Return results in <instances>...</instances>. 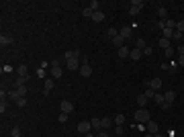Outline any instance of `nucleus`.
<instances>
[{
  "instance_id": "1",
  "label": "nucleus",
  "mask_w": 184,
  "mask_h": 137,
  "mask_svg": "<svg viewBox=\"0 0 184 137\" xmlns=\"http://www.w3.org/2000/svg\"><path fill=\"white\" fill-rule=\"evenodd\" d=\"M151 121V115L147 109H139V111H135V123H139V125H147Z\"/></svg>"
},
{
  "instance_id": "2",
  "label": "nucleus",
  "mask_w": 184,
  "mask_h": 137,
  "mask_svg": "<svg viewBox=\"0 0 184 137\" xmlns=\"http://www.w3.org/2000/svg\"><path fill=\"white\" fill-rule=\"evenodd\" d=\"M174 100H176V92H174V90H166V92H164V106H162V109L172 106Z\"/></svg>"
},
{
  "instance_id": "3",
  "label": "nucleus",
  "mask_w": 184,
  "mask_h": 137,
  "mask_svg": "<svg viewBox=\"0 0 184 137\" xmlns=\"http://www.w3.org/2000/svg\"><path fill=\"white\" fill-rule=\"evenodd\" d=\"M141 8H143V0H133V2H131V8H129V12L135 16V14H139V12H141Z\"/></svg>"
},
{
  "instance_id": "4",
  "label": "nucleus",
  "mask_w": 184,
  "mask_h": 137,
  "mask_svg": "<svg viewBox=\"0 0 184 137\" xmlns=\"http://www.w3.org/2000/svg\"><path fill=\"white\" fill-rule=\"evenodd\" d=\"M90 129H92L90 121H80V123H78V131L84 133V135H86V133H90Z\"/></svg>"
},
{
  "instance_id": "5",
  "label": "nucleus",
  "mask_w": 184,
  "mask_h": 137,
  "mask_svg": "<svg viewBox=\"0 0 184 137\" xmlns=\"http://www.w3.org/2000/svg\"><path fill=\"white\" fill-rule=\"evenodd\" d=\"M59 106H61V113H66V115H70L72 111H74V104L70 103V100H61Z\"/></svg>"
},
{
  "instance_id": "6",
  "label": "nucleus",
  "mask_w": 184,
  "mask_h": 137,
  "mask_svg": "<svg viewBox=\"0 0 184 137\" xmlns=\"http://www.w3.org/2000/svg\"><path fill=\"white\" fill-rule=\"evenodd\" d=\"M145 129H147V133H151V135H158V131H160V127H158L156 121H150V123L145 125Z\"/></svg>"
},
{
  "instance_id": "7",
  "label": "nucleus",
  "mask_w": 184,
  "mask_h": 137,
  "mask_svg": "<svg viewBox=\"0 0 184 137\" xmlns=\"http://www.w3.org/2000/svg\"><path fill=\"white\" fill-rule=\"evenodd\" d=\"M119 35L125 37V39H131V37H133V29H131V27H121V29H119Z\"/></svg>"
},
{
  "instance_id": "8",
  "label": "nucleus",
  "mask_w": 184,
  "mask_h": 137,
  "mask_svg": "<svg viewBox=\"0 0 184 137\" xmlns=\"http://www.w3.org/2000/svg\"><path fill=\"white\" fill-rule=\"evenodd\" d=\"M66 66H68V70H72V72H74V70H80V61H78V59H66Z\"/></svg>"
},
{
  "instance_id": "9",
  "label": "nucleus",
  "mask_w": 184,
  "mask_h": 137,
  "mask_svg": "<svg viewBox=\"0 0 184 137\" xmlns=\"http://www.w3.org/2000/svg\"><path fill=\"white\" fill-rule=\"evenodd\" d=\"M80 74L84 76V78L92 76V68H90V64H82V66H80Z\"/></svg>"
},
{
  "instance_id": "10",
  "label": "nucleus",
  "mask_w": 184,
  "mask_h": 137,
  "mask_svg": "<svg viewBox=\"0 0 184 137\" xmlns=\"http://www.w3.org/2000/svg\"><path fill=\"white\" fill-rule=\"evenodd\" d=\"M129 57L137 61V59H141V57H143V51H141V49H137V47H133V49H131V53H129Z\"/></svg>"
},
{
  "instance_id": "11",
  "label": "nucleus",
  "mask_w": 184,
  "mask_h": 137,
  "mask_svg": "<svg viewBox=\"0 0 184 137\" xmlns=\"http://www.w3.org/2000/svg\"><path fill=\"white\" fill-rule=\"evenodd\" d=\"M125 41H127L125 37H121V35H117L115 39H113V45H115V47H117V49H121V47L125 45Z\"/></svg>"
},
{
  "instance_id": "12",
  "label": "nucleus",
  "mask_w": 184,
  "mask_h": 137,
  "mask_svg": "<svg viewBox=\"0 0 184 137\" xmlns=\"http://www.w3.org/2000/svg\"><path fill=\"white\" fill-rule=\"evenodd\" d=\"M150 88H151V90L162 88V78H151V80H150Z\"/></svg>"
},
{
  "instance_id": "13",
  "label": "nucleus",
  "mask_w": 184,
  "mask_h": 137,
  "mask_svg": "<svg viewBox=\"0 0 184 137\" xmlns=\"http://www.w3.org/2000/svg\"><path fill=\"white\" fill-rule=\"evenodd\" d=\"M51 88H53V78H45V84H43V92H45V94H49V92H51Z\"/></svg>"
},
{
  "instance_id": "14",
  "label": "nucleus",
  "mask_w": 184,
  "mask_h": 137,
  "mask_svg": "<svg viewBox=\"0 0 184 137\" xmlns=\"http://www.w3.org/2000/svg\"><path fill=\"white\" fill-rule=\"evenodd\" d=\"M92 21H94V23H102V21H104V12L102 10H96L94 14H92Z\"/></svg>"
},
{
  "instance_id": "15",
  "label": "nucleus",
  "mask_w": 184,
  "mask_h": 137,
  "mask_svg": "<svg viewBox=\"0 0 184 137\" xmlns=\"http://www.w3.org/2000/svg\"><path fill=\"white\" fill-rule=\"evenodd\" d=\"M111 125H113V119H108V117H102V119H100V127H102V131H104V129H108Z\"/></svg>"
},
{
  "instance_id": "16",
  "label": "nucleus",
  "mask_w": 184,
  "mask_h": 137,
  "mask_svg": "<svg viewBox=\"0 0 184 137\" xmlns=\"http://www.w3.org/2000/svg\"><path fill=\"white\" fill-rule=\"evenodd\" d=\"M147 100H150V98H147L145 94H139V96H137V104L141 106V109H145V104H147Z\"/></svg>"
},
{
  "instance_id": "17",
  "label": "nucleus",
  "mask_w": 184,
  "mask_h": 137,
  "mask_svg": "<svg viewBox=\"0 0 184 137\" xmlns=\"http://www.w3.org/2000/svg\"><path fill=\"white\" fill-rule=\"evenodd\" d=\"M66 59H80V51H78V49L68 51V53H66Z\"/></svg>"
},
{
  "instance_id": "18",
  "label": "nucleus",
  "mask_w": 184,
  "mask_h": 137,
  "mask_svg": "<svg viewBox=\"0 0 184 137\" xmlns=\"http://www.w3.org/2000/svg\"><path fill=\"white\" fill-rule=\"evenodd\" d=\"M51 74H53V78H61V76H64V70L59 68V66H53V68H51Z\"/></svg>"
},
{
  "instance_id": "19",
  "label": "nucleus",
  "mask_w": 184,
  "mask_h": 137,
  "mask_svg": "<svg viewBox=\"0 0 184 137\" xmlns=\"http://www.w3.org/2000/svg\"><path fill=\"white\" fill-rule=\"evenodd\" d=\"M129 53H131V49H129L127 45H123L121 49H119V57H121V59H123V57H129Z\"/></svg>"
},
{
  "instance_id": "20",
  "label": "nucleus",
  "mask_w": 184,
  "mask_h": 137,
  "mask_svg": "<svg viewBox=\"0 0 184 137\" xmlns=\"http://www.w3.org/2000/svg\"><path fill=\"white\" fill-rule=\"evenodd\" d=\"M12 43V39H10V35H2V37H0V45L4 47V45H10Z\"/></svg>"
},
{
  "instance_id": "21",
  "label": "nucleus",
  "mask_w": 184,
  "mask_h": 137,
  "mask_svg": "<svg viewBox=\"0 0 184 137\" xmlns=\"http://www.w3.org/2000/svg\"><path fill=\"white\" fill-rule=\"evenodd\" d=\"M88 8H90L92 12H96V10H100V2L98 0H92L90 4H88Z\"/></svg>"
},
{
  "instance_id": "22",
  "label": "nucleus",
  "mask_w": 184,
  "mask_h": 137,
  "mask_svg": "<svg viewBox=\"0 0 184 137\" xmlns=\"http://www.w3.org/2000/svg\"><path fill=\"white\" fill-rule=\"evenodd\" d=\"M153 103H156V104H160V106H164V94L156 92V96H153Z\"/></svg>"
},
{
  "instance_id": "23",
  "label": "nucleus",
  "mask_w": 184,
  "mask_h": 137,
  "mask_svg": "<svg viewBox=\"0 0 184 137\" xmlns=\"http://www.w3.org/2000/svg\"><path fill=\"white\" fill-rule=\"evenodd\" d=\"M135 47H137V49H141V51H143V49L147 47V43H145V39H135Z\"/></svg>"
},
{
  "instance_id": "24",
  "label": "nucleus",
  "mask_w": 184,
  "mask_h": 137,
  "mask_svg": "<svg viewBox=\"0 0 184 137\" xmlns=\"http://www.w3.org/2000/svg\"><path fill=\"white\" fill-rule=\"evenodd\" d=\"M158 45H160L162 49H168V47H170V39H164V37H162L160 41H158Z\"/></svg>"
},
{
  "instance_id": "25",
  "label": "nucleus",
  "mask_w": 184,
  "mask_h": 137,
  "mask_svg": "<svg viewBox=\"0 0 184 137\" xmlns=\"http://www.w3.org/2000/svg\"><path fill=\"white\" fill-rule=\"evenodd\" d=\"M166 14H168L166 6H160V8H158V16H162V21H166Z\"/></svg>"
},
{
  "instance_id": "26",
  "label": "nucleus",
  "mask_w": 184,
  "mask_h": 137,
  "mask_svg": "<svg viewBox=\"0 0 184 137\" xmlns=\"http://www.w3.org/2000/svg\"><path fill=\"white\" fill-rule=\"evenodd\" d=\"M106 35H108V37H111V39H115L117 35H119V31H117L115 27H108V31H106Z\"/></svg>"
},
{
  "instance_id": "27",
  "label": "nucleus",
  "mask_w": 184,
  "mask_h": 137,
  "mask_svg": "<svg viewBox=\"0 0 184 137\" xmlns=\"http://www.w3.org/2000/svg\"><path fill=\"white\" fill-rule=\"evenodd\" d=\"M92 129H98V131H102V127H100V119H92Z\"/></svg>"
},
{
  "instance_id": "28",
  "label": "nucleus",
  "mask_w": 184,
  "mask_h": 137,
  "mask_svg": "<svg viewBox=\"0 0 184 137\" xmlns=\"http://www.w3.org/2000/svg\"><path fill=\"white\" fill-rule=\"evenodd\" d=\"M8 96H10L12 100H19V98H23V96L19 94V90H10V92H8Z\"/></svg>"
},
{
  "instance_id": "29",
  "label": "nucleus",
  "mask_w": 184,
  "mask_h": 137,
  "mask_svg": "<svg viewBox=\"0 0 184 137\" xmlns=\"http://www.w3.org/2000/svg\"><path fill=\"white\" fill-rule=\"evenodd\" d=\"M29 80V76H19V80H16V86H25Z\"/></svg>"
},
{
  "instance_id": "30",
  "label": "nucleus",
  "mask_w": 184,
  "mask_h": 137,
  "mask_svg": "<svg viewBox=\"0 0 184 137\" xmlns=\"http://www.w3.org/2000/svg\"><path fill=\"white\" fill-rule=\"evenodd\" d=\"M113 121H115L117 125H123V123H125V115H117V117L113 119Z\"/></svg>"
},
{
  "instance_id": "31",
  "label": "nucleus",
  "mask_w": 184,
  "mask_h": 137,
  "mask_svg": "<svg viewBox=\"0 0 184 137\" xmlns=\"http://www.w3.org/2000/svg\"><path fill=\"white\" fill-rule=\"evenodd\" d=\"M19 76H29V68H27V66H21V68H19Z\"/></svg>"
},
{
  "instance_id": "32",
  "label": "nucleus",
  "mask_w": 184,
  "mask_h": 137,
  "mask_svg": "<svg viewBox=\"0 0 184 137\" xmlns=\"http://www.w3.org/2000/svg\"><path fill=\"white\" fill-rule=\"evenodd\" d=\"M172 37H174L172 29H164V39H172Z\"/></svg>"
},
{
  "instance_id": "33",
  "label": "nucleus",
  "mask_w": 184,
  "mask_h": 137,
  "mask_svg": "<svg viewBox=\"0 0 184 137\" xmlns=\"http://www.w3.org/2000/svg\"><path fill=\"white\" fill-rule=\"evenodd\" d=\"M10 135H12V137H23V135H21V129H19V127H12V129H10Z\"/></svg>"
},
{
  "instance_id": "34",
  "label": "nucleus",
  "mask_w": 184,
  "mask_h": 137,
  "mask_svg": "<svg viewBox=\"0 0 184 137\" xmlns=\"http://www.w3.org/2000/svg\"><path fill=\"white\" fill-rule=\"evenodd\" d=\"M166 29H172V31H176V21H166Z\"/></svg>"
},
{
  "instance_id": "35",
  "label": "nucleus",
  "mask_w": 184,
  "mask_h": 137,
  "mask_svg": "<svg viewBox=\"0 0 184 137\" xmlns=\"http://www.w3.org/2000/svg\"><path fill=\"white\" fill-rule=\"evenodd\" d=\"M68 117H70V115H66V113H59L58 121H59V123H66V121H68Z\"/></svg>"
},
{
  "instance_id": "36",
  "label": "nucleus",
  "mask_w": 184,
  "mask_h": 137,
  "mask_svg": "<svg viewBox=\"0 0 184 137\" xmlns=\"http://www.w3.org/2000/svg\"><path fill=\"white\" fill-rule=\"evenodd\" d=\"M82 14H84V16H86V19H92V14H94V12H92L90 8H88V6H86V8H84V12H82Z\"/></svg>"
},
{
  "instance_id": "37",
  "label": "nucleus",
  "mask_w": 184,
  "mask_h": 137,
  "mask_svg": "<svg viewBox=\"0 0 184 137\" xmlns=\"http://www.w3.org/2000/svg\"><path fill=\"white\" fill-rule=\"evenodd\" d=\"M174 53H176V51H174V47H168V49H166V55H168V59H172Z\"/></svg>"
},
{
  "instance_id": "38",
  "label": "nucleus",
  "mask_w": 184,
  "mask_h": 137,
  "mask_svg": "<svg viewBox=\"0 0 184 137\" xmlns=\"http://www.w3.org/2000/svg\"><path fill=\"white\" fill-rule=\"evenodd\" d=\"M176 31H180V33L184 31V21H176Z\"/></svg>"
},
{
  "instance_id": "39",
  "label": "nucleus",
  "mask_w": 184,
  "mask_h": 137,
  "mask_svg": "<svg viewBox=\"0 0 184 137\" xmlns=\"http://www.w3.org/2000/svg\"><path fill=\"white\" fill-rule=\"evenodd\" d=\"M143 94H145L147 98H153V96H156V90H151V88H147V90L143 92Z\"/></svg>"
},
{
  "instance_id": "40",
  "label": "nucleus",
  "mask_w": 184,
  "mask_h": 137,
  "mask_svg": "<svg viewBox=\"0 0 184 137\" xmlns=\"http://www.w3.org/2000/svg\"><path fill=\"white\" fill-rule=\"evenodd\" d=\"M16 90H19L21 96H25V94H27V86H16Z\"/></svg>"
},
{
  "instance_id": "41",
  "label": "nucleus",
  "mask_w": 184,
  "mask_h": 137,
  "mask_svg": "<svg viewBox=\"0 0 184 137\" xmlns=\"http://www.w3.org/2000/svg\"><path fill=\"white\" fill-rule=\"evenodd\" d=\"M16 104H19V106H21V109H23V106H27V98H19V100H16Z\"/></svg>"
},
{
  "instance_id": "42",
  "label": "nucleus",
  "mask_w": 184,
  "mask_h": 137,
  "mask_svg": "<svg viewBox=\"0 0 184 137\" xmlns=\"http://www.w3.org/2000/svg\"><path fill=\"white\" fill-rule=\"evenodd\" d=\"M156 27H158V29H160V31H164V29H166V21H160V23L156 25Z\"/></svg>"
},
{
  "instance_id": "43",
  "label": "nucleus",
  "mask_w": 184,
  "mask_h": 137,
  "mask_svg": "<svg viewBox=\"0 0 184 137\" xmlns=\"http://www.w3.org/2000/svg\"><path fill=\"white\" fill-rule=\"evenodd\" d=\"M151 53H153V49H151V47H145V49H143V55H151Z\"/></svg>"
},
{
  "instance_id": "44",
  "label": "nucleus",
  "mask_w": 184,
  "mask_h": 137,
  "mask_svg": "<svg viewBox=\"0 0 184 137\" xmlns=\"http://www.w3.org/2000/svg\"><path fill=\"white\" fill-rule=\"evenodd\" d=\"M37 76H39V78H45V68L39 70V72H37Z\"/></svg>"
},
{
  "instance_id": "45",
  "label": "nucleus",
  "mask_w": 184,
  "mask_h": 137,
  "mask_svg": "<svg viewBox=\"0 0 184 137\" xmlns=\"http://www.w3.org/2000/svg\"><path fill=\"white\" fill-rule=\"evenodd\" d=\"M180 37H182V33H180V31H174V37H172V39H180Z\"/></svg>"
},
{
  "instance_id": "46",
  "label": "nucleus",
  "mask_w": 184,
  "mask_h": 137,
  "mask_svg": "<svg viewBox=\"0 0 184 137\" xmlns=\"http://www.w3.org/2000/svg\"><path fill=\"white\" fill-rule=\"evenodd\" d=\"M178 66H184V55L178 57Z\"/></svg>"
},
{
  "instance_id": "47",
  "label": "nucleus",
  "mask_w": 184,
  "mask_h": 137,
  "mask_svg": "<svg viewBox=\"0 0 184 137\" xmlns=\"http://www.w3.org/2000/svg\"><path fill=\"white\" fill-rule=\"evenodd\" d=\"M178 53H180V55H184V45H180V47H178Z\"/></svg>"
},
{
  "instance_id": "48",
  "label": "nucleus",
  "mask_w": 184,
  "mask_h": 137,
  "mask_svg": "<svg viewBox=\"0 0 184 137\" xmlns=\"http://www.w3.org/2000/svg\"><path fill=\"white\" fill-rule=\"evenodd\" d=\"M96 137H108V135H106L104 131H100V133H98V135H96Z\"/></svg>"
},
{
  "instance_id": "49",
  "label": "nucleus",
  "mask_w": 184,
  "mask_h": 137,
  "mask_svg": "<svg viewBox=\"0 0 184 137\" xmlns=\"http://www.w3.org/2000/svg\"><path fill=\"white\" fill-rule=\"evenodd\" d=\"M86 137H96V135H92V133H86Z\"/></svg>"
},
{
  "instance_id": "50",
  "label": "nucleus",
  "mask_w": 184,
  "mask_h": 137,
  "mask_svg": "<svg viewBox=\"0 0 184 137\" xmlns=\"http://www.w3.org/2000/svg\"><path fill=\"white\" fill-rule=\"evenodd\" d=\"M145 137H156V135H151V133H147V135H145Z\"/></svg>"
},
{
  "instance_id": "51",
  "label": "nucleus",
  "mask_w": 184,
  "mask_h": 137,
  "mask_svg": "<svg viewBox=\"0 0 184 137\" xmlns=\"http://www.w3.org/2000/svg\"><path fill=\"white\" fill-rule=\"evenodd\" d=\"M156 137H162V135H156Z\"/></svg>"
}]
</instances>
